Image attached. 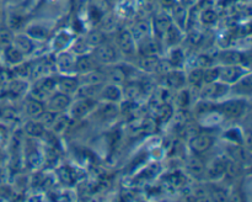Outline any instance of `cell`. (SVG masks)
<instances>
[{
    "instance_id": "1",
    "label": "cell",
    "mask_w": 252,
    "mask_h": 202,
    "mask_svg": "<svg viewBox=\"0 0 252 202\" xmlns=\"http://www.w3.org/2000/svg\"><path fill=\"white\" fill-rule=\"evenodd\" d=\"M219 112L229 118H239L245 113L246 102L244 100H230L220 103L218 107Z\"/></svg>"
},
{
    "instance_id": "2",
    "label": "cell",
    "mask_w": 252,
    "mask_h": 202,
    "mask_svg": "<svg viewBox=\"0 0 252 202\" xmlns=\"http://www.w3.org/2000/svg\"><path fill=\"white\" fill-rule=\"evenodd\" d=\"M47 100H48L47 101V110L53 113L62 112L70 105V98L64 93L52 94Z\"/></svg>"
},
{
    "instance_id": "3",
    "label": "cell",
    "mask_w": 252,
    "mask_h": 202,
    "mask_svg": "<svg viewBox=\"0 0 252 202\" xmlns=\"http://www.w3.org/2000/svg\"><path fill=\"white\" fill-rule=\"evenodd\" d=\"M244 74H245V70L241 67H239L238 64L236 66H226L220 68L219 79L225 84H234L240 80Z\"/></svg>"
},
{
    "instance_id": "4",
    "label": "cell",
    "mask_w": 252,
    "mask_h": 202,
    "mask_svg": "<svg viewBox=\"0 0 252 202\" xmlns=\"http://www.w3.org/2000/svg\"><path fill=\"white\" fill-rule=\"evenodd\" d=\"M93 56L98 63H112L116 59V49L110 44L101 43L96 47Z\"/></svg>"
},
{
    "instance_id": "5",
    "label": "cell",
    "mask_w": 252,
    "mask_h": 202,
    "mask_svg": "<svg viewBox=\"0 0 252 202\" xmlns=\"http://www.w3.org/2000/svg\"><path fill=\"white\" fill-rule=\"evenodd\" d=\"M94 107H95V101L93 99H80L71 106V115L75 118H81L88 115L89 112H91Z\"/></svg>"
},
{
    "instance_id": "6",
    "label": "cell",
    "mask_w": 252,
    "mask_h": 202,
    "mask_svg": "<svg viewBox=\"0 0 252 202\" xmlns=\"http://www.w3.org/2000/svg\"><path fill=\"white\" fill-rule=\"evenodd\" d=\"M97 63L98 62L94 58V56H81L78 61H75V70L83 74L89 73L97 69Z\"/></svg>"
},
{
    "instance_id": "7",
    "label": "cell",
    "mask_w": 252,
    "mask_h": 202,
    "mask_svg": "<svg viewBox=\"0 0 252 202\" xmlns=\"http://www.w3.org/2000/svg\"><path fill=\"white\" fill-rule=\"evenodd\" d=\"M117 44L123 53L130 54L134 52V38L129 31H122L118 34Z\"/></svg>"
},
{
    "instance_id": "8",
    "label": "cell",
    "mask_w": 252,
    "mask_h": 202,
    "mask_svg": "<svg viewBox=\"0 0 252 202\" xmlns=\"http://www.w3.org/2000/svg\"><path fill=\"white\" fill-rule=\"evenodd\" d=\"M213 144V139L208 135H198L192 138L191 148L196 153H203L208 150Z\"/></svg>"
},
{
    "instance_id": "9",
    "label": "cell",
    "mask_w": 252,
    "mask_h": 202,
    "mask_svg": "<svg viewBox=\"0 0 252 202\" xmlns=\"http://www.w3.org/2000/svg\"><path fill=\"white\" fill-rule=\"evenodd\" d=\"M226 91V85H220L214 81L208 83L203 89H202V98L204 99H214L223 95Z\"/></svg>"
},
{
    "instance_id": "10",
    "label": "cell",
    "mask_w": 252,
    "mask_h": 202,
    "mask_svg": "<svg viewBox=\"0 0 252 202\" xmlns=\"http://www.w3.org/2000/svg\"><path fill=\"white\" fill-rule=\"evenodd\" d=\"M57 85L59 86L62 93L69 95V94L75 93L76 89H78L79 86V80L78 79L73 78V76H63V78L59 79Z\"/></svg>"
},
{
    "instance_id": "11",
    "label": "cell",
    "mask_w": 252,
    "mask_h": 202,
    "mask_svg": "<svg viewBox=\"0 0 252 202\" xmlns=\"http://www.w3.org/2000/svg\"><path fill=\"white\" fill-rule=\"evenodd\" d=\"M105 74L98 71L97 69H95V70L85 73V75H84L83 78H81V80L79 81H83V83L85 84V86H98L100 84H102L103 81H105Z\"/></svg>"
},
{
    "instance_id": "12",
    "label": "cell",
    "mask_w": 252,
    "mask_h": 202,
    "mask_svg": "<svg viewBox=\"0 0 252 202\" xmlns=\"http://www.w3.org/2000/svg\"><path fill=\"white\" fill-rule=\"evenodd\" d=\"M34 86L38 88L42 93H44L49 98V96H51L52 94H54V91H56L57 80H54L51 76H43V78L39 79V80L37 81V84Z\"/></svg>"
},
{
    "instance_id": "13",
    "label": "cell",
    "mask_w": 252,
    "mask_h": 202,
    "mask_svg": "<svg viewBox=\"0 0 252 202\" xmlns=\"http://www.w3.org/2000/svg\"><path fill=\"white\" fill-rule=\"evenodd\" d=\"M57 66H58L59 70L63 73H71L75 70V59L70 54L64 53L57 61Z\"/></svg>"
},
{
    "instance_id": "14",
    "label": "cell",
    "mask_w": 252,
    "mask_h": 202,
    "mask_svg": "<svg viewBox=\"0 0 252 202\" xmlns=\"http://www.w3.org/2000/svg\"><path fill=\"white\" fill-rule=\"evenodd\" d=\"M219 59H220L221 63L226 64V66H236V64L243 63L244 56L239 52L226 51L219 56Z\"/></svg>"
},
{
    "instance_id": "15",
    "label": "cell",
    "mask_w": 252,
    "mask_h": 202,
    "mask_svg": "<svg viewBox=\"0 0 252 202\" xmlns=\"http://www.w3.org/2000/svg\"><path fill=\"white\" fill-rule=\"evenodd\" d=\"M11 44L15 47V48L19 49L22 54L30 53V52L33 49V43H32V41L29 38V37L24 36V34H21V36H17L16 38L12 39Z\"/></svg>"
},
{
    "instance_id": "16",
    "label": "cell",
    "mask_w": 252,
    "mask_h": 202,
    "mask_svg": "<svg viewBox=\"0 0 252 202\" xmlns=\"http://www.w3.org/2000/svg\"><path fill=\"white\" fill-rule=\"evenodd\" d=\"M226 171V163L223 159H217L212 163V167L208 170V176L211 179H218Z\"/></svg>"
},
{
    "instance_id": "17",
    "label": "cell",
    "mask_w": 252,
    "mask_h": 202,
    "mask_svg": "<svg viewBox=\"0 0 252 202\" xmlns=\"http://www.w3.org/2000/svg\"><path fill=\"white\" fill-rule=\"evenodd\" d=\"M171 26V20L166 16V15H159L154 21V29L158 34L162 36L167 32V30Z\"/></svg>"
},
{
    "instance_id": "18",
    "label": "cell",
    "mask_w": 252,
    "mask_h": 202,
    "mask_svg": "<svg viewBox=\"0 0 252 202\" xmlns=\"http://www.w3.org/2000/svg\"><path fill=\"white\" fill-rule=\"evenodd\" d=\"M121 96H122V93L117 85H108L102 91V98L111 102H117L118 100H121Z\"/></svg>"
},
{
    "instance_id": "19",
    "label": "cell",
    "mask_w": 252,
    "mask_h": 202,
    "mask_svg": "<svg viewBox=\"0 0 252 202\" xmlns=\"http://www.w3.org/2000/svg\"><path fill=\"white\" fill-rule=\"evenodd\" d=\"M26 111H27V115H29L30 117L38 118L39 116L42 115V112L44 111V108H43V106H42V103L39 102V101L31 99V100L27 101Z\"/></svg>"
},
{
    "instance_id": "20",
    "label": "cell",
    "mask_w": 252,
    "mask_h": 202,
    "mask_svg": "<svg viewBox=\"0 0 252 202\" xmlns=\"http://www.w3.org/2000/svg\"><path fill=\"white\" fill-rule=\"evenodd\" d=\"M139 67L147 71H153L159 67V59L155 56H143L139 61Z\"/></svg>"
},
{
    "instance_id": "21",
    "label": "cell",
    "mask_w": 252,
    "mask_h": 202,
    "mask_svg": "<svg viewBox=\"0 0 252 202\" xmlns=\"http://www.w3.org/2000/svg\"><path fill=\"white\" fill-rule=\"evenodd\" d=\"M159 52V46L153 39H144L140 44V53L142 56H155Z\"/></svg>"
},
{
    "instance_id": "22",
    "label": "cell",
    "mask_w": 252,
    "mask_h": 202,
    "mask_svg": "<svg viewBox=\"0 0 252 202\" xmlns=\"http://www.w3.org/2000/svg\"><path fill=\"white\" fill-rule=\"evenodd\" d=\"M25 131L31 137H39V135H43L44 126L41 122H37V121H30L25 126Z\"/></svg>"
},
{
    "instance_id": "23",
    "label": "cell",
    "mask_w": 252,
    "mask_h": 202,
    "mask_svg": "<svg viewBox=\"0 0 252 202\" xmlns=\"http://www.w3.org/2000/svg\"><path fill=\"white\" fill-rule=\"evenodd\" d=\"M5 56H6V59L10 62V63L19 64L22 62V56H24V54H22L19 49L15 48L12 44H10V46L6 47Z\"/></svg>"
},
{
    "instance_id": "24",
    "label": "cell",
    "mask_w": 252,
    "mask_h": 202,
    "mask_svg": "<svg viewBox=\"0 0 252 202\" xmlns=\"http://www.w3.org/2000/svg\"><path fill=\"white\" fill-rule=\"evenodd\" d=\"M189 170L192 175L196 177H201L204 172L203 163L198 159V158H192L189 163Z\"/></svg>"
},
{
    "instance_id": "25",
    "label": "cell",
    "mask_w": 252,
    "mask_h": 202,
    "mask_svg": "<svg viewBox=\"0 0 252 202\" xmlns=\"http://www.w3.org/2000/svg\"><path fill=\"white\" fill-rule=\"evenodd\" d=\"M148 32H149V24L145 21H142L135 25L134 29H133V32L130 34H132L134 39H139L142 37H144Z\"/></svg>"
},
{
    "instance_id": "26",
    "label": "cell",
    "mask_w": 252,
    "mask_h": 202,
    "mask_svg": "<svg viewBox=\"0 0 252 202\" xmlns=\"http://www.w3.org/2000/svg\"><path fill=\"white\" fill-rule=\"evenodd\" d=\"M69 123V118L66 116H56L53 123H52V127L56 133H62L66 128Z\"/></svg>"
},
{
    "instance_id": "27",
    "label": "cell",
    "mask_w": 252,
    "mask_h": 202,
    "mask_svg": "<svg viewBox=\"0 0 252 202\" xmlns=\"http://www.w3.org/2000/svg\"><path fill=\"white\" fill-rule=\"evenodd\" d=\"M100 113L102 115V117L105 118V120H111V118L117 116L118 108L115 103H107V105H105L102 108H101Z\"/></svg>"
},
{
    "instance_id": "28",
    "label": "cell",
    "mask_w": 252,
    "mask_h": 202,
    "mask_svg": "<svg viewBox=\"0 0 252 202\" xmlns=\"http://www.w3.org/2000/svg\"><path fill=\"white\" fill-rule=\"evenodd\" d=\"M49 66L46 62H38L31 67V75L33 76H46Z\"/></svg>"
},
{
    "instance_id": "29",
    "label": "cell",
    "mask_w": 252,
    "mask_h": 202,
    "mask_svg": "<svg viewBox=\"0 0 252 202\" xmlns=\"http://www.w3.org/2000/svg\"><path fill=\"white\" fill-rule=\"evenodd\" d=\"M125 93L129 99H135L140 95V93H142V86L137 83L128 84L125 89Z\"/></svg>"
},
{
    "instance_id": "30",
    "label": "cell",
    "mask_w": 252,
    "mask_h": 202,
    "mask_svg": "<svg viewBox=\"0 0 252 202\" xmlns=\"http://www.w3.org/2000/svg\"><path fill=\"white\" fill-rule=\"evenodd\" d=\"M184 81L185 76L182 75V73H180V71H175V73L170 74V75L167 76V83H169L170 86L177 88V86H181L182 84H184Z\"/></svg>"
},
{
    "instance_id": "31",
    "label": "cell",
    "mask_w": 252,
    "mask_h": 202,
    "mask_svg": "<svg viewBox=\"0 0 252 202\" xmlns=\"http://www.w3.org/2000/svg\"><path fill=\"white\" fill-rule=\"evenodd\" d=\"M12 37L11 32L9 31L7 29H0V46H10L12 43Z\"/></svg>"
},
{
    "instance_id": "32",
    "label": "cell",
    "mask_w": 252,
    "mask_h": 202,
    "mask_svg": "<svg viewBox=\"0 0 252 202\" xmlns=\"http://www.w3.org/2000/svg\"><path fill=\"white\" fill-rule=\"evenodd\" d=\"M172 113L174 112H172L171 106L167 105V103H164L159 110V118L162 122H167L172 117Z\"/></svg>"
},
{
    "instance_id": "33",
    "label": "cell",
    "mask_w": 252,
    "mask_h": 202,
    "mask_svg": "<svg viewBox=\"0 0 252 202\" xmlns=\"http://www.w3.org/2000/svg\"><path fill=\"white\" fill-rule=\"evenodd\" d=\"M110 75H111V78L115 80V83H122V81L125 80V78H126L125 70H123L122 68H118V67H117V68L111 69Z\"/></svg>"
},
{
    "instance_id": "34",
    "label": "cell",
    "mask_w": 252,
    "mask_h": 202,
    "mask_svg": "<svg viewBox=\"0 0 252 202\" xmlns=\"http://www.w3.org/2000/svg\"><path fill=\"white\" fill-rule=\"evenodd\" d=\"M165 34L167 36V39H169V42L171 44H175V43H177V42H179L180 32H179V30H177L176 27L172 26V25L170 26V29L167 30V32Z\"/></svg>"
},
{
    "instance_id": "35",
    "label": "cell",
    "mask_w": 252,
    "mask_h": 202,
    "mask_svg": "<svg viewBox=\"0 0 252 202\" xmlns=\"http://www.w3.org/2000/svg\"><path fill=\"white\" fill-rule=\"evenodd\" d=\"M102 34H98V32H93V34H90L88 36V38H86V43L89 44V46H98V44L102 43Z\"/></svg>"
},
{
    "instance_id": "36",
    "label": "cell",
    "mask_w": 252,
    "mask_h": 202,
    "mask_svg": "<svg viewBox=\"0 0 252 202\" xmlns=\"http://www.w3.org/2000/svg\"><path fill=\"white\" fill-rule=\"evenodd\" d=\"M175 19H176V21L179 22L181 26H184L185 19H186V9H185L184 6H181V5H177V6L175 7Z\"/></svg>"
},
{
    "instance_id": "37",
    "label": "cell",
    "mask_w": 252,
    "mask_h": 202,
    "mask_svg": "<svg viewBox=\"0 0 252 202\" xmlns=\"http://www.w3.org/2000/svg\"><path fill=\"white\" fill-rule=\"evenodd\" d=\"M217 19H218V16H217V14L213 10H206V11L202 14V21L207 25L213 24V22L217 21Z\"/></svg>"
},
{
    "instance_id": "38",
    "label": "cell",
    "mask_w": 252,
    "mask_h": 202,
    "mask_svg": "<svg viewBox=\"0 0 252 202\" xmlns=\"http://www.w3.org/2000/svg\"><path fill=\"white\" fill-rule=\"evenodd\" d=\"M39 122L42 123L43 126H52V123H53L54 118H56V115H53V112H51V111H48V112H42V115L39 116Z\"/></svg>"
},
{
    "instance_id": "39",
    "label": "cell",
    "mask_w": 252,
    "mask_h": 202,
    "mask_svg": "<svg viewBox=\"0 0 252 202\" xmlns=\"http://www.w3.org/2000/svg\"><path fill=\"white\" fill-rule=\"evenodd\" d=\"M59 177H61L62 181L65 182V184H70L74 180L73 174L69 171L68 168H62V169L59 170Z\"/></svg>"
},
{
    "instance_id": "40",
    "label": "cell",
    "mask_w": 252,
    "mask_h": 202,
    "mask_svg": "<svg viewBox=\"0 0 252 202\" xmlns=\"http://www.w3.org/2000/svg\"><path fill=\"white\" fill-rule=\"evenodd\" d=\"M219 71H220V68H214L212 70L207 71L206 74H203V79L207 81V83H212L216 79L219 78Z\"/></svg>"
},
{
    "instance_id": "41",
    "label": "cell",
    "mask_w": 252,
    "mask_h": 202,
    "mask_svg": "<svg viewBox=\"0 0 252 202\" xmlns=\"http://www.w3.org/2000/svg\"><path fill=\"white\" fill-rule=\"evenodd\" d=\"M203 74L204 73L201 70V69L193 70L191 73V75H189V81H191L193 85H197V84H199L202 80H203Z\"/></svg>"
},
{
    "instance_id": "42",
    "label": "cell",
    "mask_w": 252,
    "mask_h": 202,
    "mask_svg": "<svg viewBox=\"0 0 252 202\" xmlns=\"http://www.w3.org/2000/svg\"><path fill=\"white\" fill-rule=\"evenodd\" d=\"M29 34L36 37V38H43V37H46L47 31L42 29L41 26H33L32 29L29 30Z\"/></svg>"
},
{
    "instance_id": "43",
    "label": "cell",
    "mask_w": 252,
    "mask_h": 202,
    "mask_svg": "<svg viewBox=\"0 0 252 202\" xmlns=\"http://www.w3.org/2000/svg\"><path fill=\"white\" fill-rule=\"evenodd\" d=\"M155 121L153 120V118H147V120H144V122H143L142 125V131L143 132H147V133H152L155 131Z\"/></svg>"
},
{
    "instance_id": "44",
    "label": "cell",
    "mask_w": 252,
    "mask_h": 202,
    "mask_svg": "<svg viewBox=\"0 0 252 202\" xmlns=\"http://www.w3.org/2000/svg\"><path fill=\"white\" fill-rule=\"evenodd\" d=\"M89 44L86 43V41H78L75 43V46H74V51H75V53L78 54H84L86 52V49H88Z\"/></svg>"
},
{
    "instance_id": "45",
    "label": "cell",
    "mask_w": 252,
    "mask_h": 202,
    "mask_svg": "<svg viewBox=\"0 0 252 202\" xmlns=\"http://www.w3.org/2000/svg\"><path fill=\"white\" fill-rule=\"evenodd\" d=\"M66 43H69V36L68 34H59V36L56 38V41H54V46L59 47V48L64 47Z\"/></svg>"
}]
</instances>
